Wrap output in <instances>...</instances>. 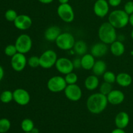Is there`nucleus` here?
Listing matches in <instances>:
<instances>
[{
	"label": "nucleus",
	"instance_id": "18",
	"mask_svg": "<svg viewBox=\"0 0 133 133\" xmlns=\"http://www.w3.org/2000/svg\"><path fill=\"white\" fill-rule=\"evenodd\" d=\"M114 122H115V125L117 128L124 129L128 126L129 123V116L126 112H119L116 116Z\"/></svg>",
	"mask_w": 133,
	"mask_h": 133
},
{
	"label": "nucleus",
	"instance_id": "20",
	"mask_svg": "<svg viewBox=\"0 0 133 133\" xmlns=\"http://www.w3.org/2000/svg\"><path fill=\"white\" fill-rule=\"evenodd\" d=\"M84 87L90 91H93L97 89L99 85V80L98 77L95 75H90L87 77L84 80Z\"/></svg>",
	"mask_w": 133,
	"mask_h": 133
},
{
	"label": "nucleus",
	"instance_id": "15",
	"mask_svg": "<svg viewBox=\"0 0 133 133\" xmlns=\"http://www.w3.org/2000/svg\"><path fill=\"white\" fill-rule=\"evenodd\" d=\"M108 102L112 105H118L122 104L125 100V94L119 90H112L107 96Z\"/></svg>",
	"mask_w": 133,
	"mask_h": 133
},
{
	"label": "nucleus",
	"instance_id": "23",
	"mask_svg": "<svg viewBox=\"0 0 133 133\" xmlns=\"http://www.w3.org/2000/svg\"><path fill=\"white\" fill-rule=\"evenodd\" d=\"M92 73L96 76H103L107 71V64L102 60L96 61L92 69Z\"/></svg>",
	"mask_w": 133,
	"mask_h": 133
},
{
	"label": "nucleus",
	"instance_id": "43",
	"mask_svg": "<svg viewBox=\"0 0 133 133\" xmlns=\"http://www.w3.org/2000/svg\"><path fill=\"white\" fill-rule=\"evenodd\" d=\"M131 38H132V39L133 40V29L132 30V31H131Z\"/></svg>",
	"mask_w": 133,
	"mask_h": 133
},
{
	"label": "nucleus",
	"instance_id": "17",
	"mask_svg": "<svg viewBox=\"0 0 133 133\" xmlns=\"http://www.w3.org/2000/svg\"><path fill=\"white\" fill-rule=\"evenodd\" d=\"M61 33L62 31L59 27L56 25L50 26L44 32V38L48 42H55Z\"/></svg>",
	"mask_w": 133,
	"mask_h": 133
},
{
	"label": "nucleus",
	"instance_id": "10",
	"mask_svg": "<svg viewBox=\"0 0 133 133\" xmlns=\"http://www.w3.org/2000/svg\"><path fill=\"white\" fill-rule=\"evenodd\" d=\"M55 66L56 70L62 75H66L69 73L72 72L74 70L72 61L66 57L58 58Z\"/></svg>",
	"mask_w": 133,
	"mask_h": 133
},
{
	"label": "nucleus",
	"instance_id": "42",
	"mask_svg": "<svg viewBox=\"0 0 133 133\" xmlns=\"http://www.w3.org/2000/svg\"><path fill=\"white\" fill-rule=\"evenodd\" d=\"M31 132L32 133H39V130L37 128H35V127H34V129L32 130Z\"/></svg>",
	"mask_w": 133,
	"mask_h": 133
},
{
	"label": "nucleus",
	"instance_id": "6",
	"mask_svg": "<svg viewBox=\"0 0 133 133\" xmlns=\"http://www.w3.org/2000/svg\"><path fill=\"white\" fill-rule=\"evenodd\" d=\"M39 58L40 66L44 69H49L54 66L58 59L57 53L52 49H48L43 52Z\"/></svg>",
	"mask_w": 133,
	"mask_h": 133
},
{
	"label": "nucleus",
	"instance_id": "26",
	"mask_svg": "<svg viewBox=\"0 0 133 133\" xmlns=\"http://www.w3.org/2000/svg\"><path fill=\"white\" fill-rule=\"evenodd\" d=\"M13 100V92L10 90H5L0 95V101L3 103L7 104Z\"/></svg>",
	"mask_w": 133,
	"mask_h": 133
},
{
	"label": "nucleus",
	"instance_id": "31",
	"mask_svg": "<svg viewBox=\"0 0 133 133\" xmlns=\"http://www.w3.org/2000/svg\"><path fill=\"white\" fill-rule=\"evenodd\" d=\"M18 16L16 11H15L13 9H9L5 13V18L8 22H14Z\"/></svg>",
	"mask_w": 133,
	"mask_h": 133
},
{
	"label": "nucleus",
	"instance_id": "35",
	"mask_svg": "<svg viewBox=\"0 0 133 133\" xmlns=\"http://www.w3.org/2000/svg\"><path fill=\"white\" fill-rule=\"evenodd\" d=\"M74 69H79L81 68V60L80 58H75L72 61Z\"/></svg>",
	"mask_w": 133,
	"mask_h": 133
},
{
	"label": "nucleus",
	"instance_id": "39",
	"mask_svg": "<svg viewBox=\"0 0 133 133\" xmlns=\"http://www.w3.org/2000/svg\"><path fill=\"white\" fill-rule=\"evenodd\" d=\"M4 77V70L1 66H0V81L3 79Z\"/></svg>",
	"mask_w": 133,
	"mask_h": 133
},
{
	"label": "nucleus",
	"instance_id": "34",
	"mask_svg": "<svg viewBox=\"0 0 133 133\" xmlns=\"http://www.w3.org/2000/svg\"><path fill=\"white\" fill-rule=\"evenodd\" d=\"M124 11L129 15H131L133 13V1H127L124 5Z\"/></svg>",
	"mask_w": 133,
	"mask_h": 133
},
{
	"label": "nucleus",
	"instance_id": "32",
	"mask_svg": "<svg viewBox=\"0 0 133 133\" xmlns=\"http://www.w3.org/2000/svg\"><path fill=\"white\" fill-rule=\"evenodd\" d=\"M27 64L32 68H36L40 66V58L37 56H32L27 60Z\"/></svg>",
	"mask_w": 133,
	"mask_h": 133
},
{
	"label": "nucleus",
	"instance_id": "12",
	"mask_svg": "<svg viewBox=\"0 0 133 133\" xmlns=\"http://www.w3.org/2000/svg\"><path fill=\"white\" fill-rule=\"evenodd\" d=\"M13 100L20 106H25L31 101V96L26 90L17 88L13 92Z\"/></svg>",
	"mask_w": 133,
	"mask_h": 133
},
{
	"label": "nucleus",
	"instance_id": "28",
	"mask_svg": "<svg viewBox=\"0 0 133 133\" xmlns=\"http://www.w3.org/2000/svg\"><path fill=\"white\" fill-rule=\"evenodd\" d=\"M103 79L105 82L110 83L112 84L113 83H116V75H115L114 72L111 71H106L105 74L103 75Z\"/></svg>",
	"mask_w": 133,
	"mask_h": 133
},
{
	"label": "nucleus",
	"instance_id": "27",
	"mask_svg": "<svg viewBox=\"0 0 133 133\" xmlns=\"http://www.w3.org/2000/svg\"><path fill=\"white\" fill-rule=\"evenodd\" d=\"M11 127V123L7 118L0 119V133H6Z\"/></svg>",
	"mask_w": 133,
	"mask_h": 133
},
{
	"label": "nucleus",
	"instance_id": "19",
	"mask_svg": "<svg viewBox=\"0 0 133 133\" xmlns=\"http://www.w3.org/2000/svg\"><path fill=\"white\" fill-rule=\"evenodd\" d=\"M110 45V52L115 57H120L125 53V48L122 42L116 40Z\"/></svg>",
	"mask_w": 133,
	"mask_h": 133
},
{
	"label": "nucleus",
	"instance_id": "3",
	"mask_svg": "<svg viewBox=\"0 0 133 133\" xmlns=\"http://www.w3.org/2000/svg\"><path fill=\"white\" fill-rule=\"evenodd\" d=\"M108 22L116 29H122L129 23V15L124 10L117 9L112 11L109 15Z\"/></svg>",
	"mask_w": 133,
	"mask_h": 133
},
{
	"label": "nucleus",
	"instance_id": "1",
	"mask_svg": "<svg viewBox=\"0 0 133 133\" xmlns=\"http://www.w3.org/2000/svg\"><path fill=\"white\" fill-rule=\"evenodd\" d=\"M109 102L107 96L98 92L90 95L87 100V108L94 114H99L106 109Z\"/></svg>",
	"mask_w": 133,
	"mask_h": 133
},
{
	"label": "nucleus",
	"instance_id": "8",
	"mask_svg": "<svg viewBox=\"0 0 133 133\" xmlns=\"http://www.w3.org/2000/svg\"><path fill=\"white\" fill-rule=\"evenodd\" d=\"M57 13L61 19L66 23H71L75 18L74 9L69 3L60 4L57 9Z\"/></svg>",
	"mask_w": 133,
	"mask_h": 133
},
{
	"label": "nucleus",
	"instance_id": "11",
	"mask_svg": "<svg viewBox=\"0 0 133 133\" xmlns=\"http://www.w3.org/2000/svg\"><path fill=\"white\" fill-rule=\"evenodd\" d=\"M11 67L13 70L18 72L23 71L27 64V59L25 54L17 53L11 57L10 61Z\"/></svg>",
	"mask_w": 133,
	"mask_h": 133
},
{
	"label": "nucleus",
	"instance_id": "24",
	"mask_svg": "<svg viewBox=\"0 0 133 133\" xmlns=\"http://www.w3.org/2000/svg\"><path fill=\"white\" fill-rule=\"evenodd\" d=\"M74 51L77 55L83 56L87 53L88 51V46H87V43L83 40H78L75 41V44L74 46Z\"/></svg>",
	"mask_w": 133,
	"mask_h": 133
},
{
	"label": "nucleus",
	"instance_id": "7",
	"mask_svg": "<svg viewBox=\"0 0 133 133\" xmlns=\"http://www.w3.org/2000/svg\"><path fill=\"white\" fill-rule=\"evenodd\" d=\"M67 85L64 77L60 75L51 77L47 83L48 89L53 93H59L62 92L64 90Z\"/></svg>",
	"mask_w": 133,
	"mask_h": 133
},
{
	"label": "nucleus",
	"instance_id": "16",
	"mask_svg": "<svg viewBox=\"0 0 133 133\" xmlns=\"http://www.w3.org/2000/svg\"><path fill=\"white\" fill-rule=\"evenodd\" d=\"M108 50L109 49L107 44L101 42L92 45L90 49V53L95 58H101L107 53Z\"/></svg>",
	"mask_w": 133,
	"mask_h": 133
},
{
	"label": "nucleus",
	"instance_id": "38",
	"mask_svg": "<svg viewBox=\"0 0 133 133\" xmlns=\"http://www.w3.org/2000/svg\"><path fill=\"white\" fill-rule=\"evenodd\" d=\"M38 1L42 4H49L51 3L54 0H38Z\"/></svg>",
	"mask_w": 133,
	"mask_h": 133
},
{
	"label": "nucleus",
	"instance_id": "33",
	"mask_svg": "<svg viewBox=\"0 0 133 133\" xmlns=\"http://www.w3.org/2000/svg\"><path fill=\"white\" fill-rule=\"evenodd\" d=\"M5 54L8 57H12V56H14V55L18 53V51H17L15 45H13V44H9V45H6L5 48Z\"/></svg>",
	"mask_w": 133,
	"mask_h": 133
},
{
	"label": "nucleus",
	"instance_id": "37",
	"mask_svg": "<svg viewBox=\"0 0 133 133\" xmlns=\"http://www.w3.org/2000/svg\"><path fill=\"white\" fill-rule=\"evenodd\" d=\"M111 133H126V132H125V131H124V129L116 128V129H115L113 130V131L111 132Z\"/></svg>",
	"mask_w": 133,
	"mask_h": 133
},
{
	"label": "nucleus",
	"instance_id": "44",
	"mask_svg": "<svg viewBox=\"0 0 133 133\" xmlns=\"http://www.w3.org/2000/svg\"><path fill=\"white\" fill-rule=\"evenodd\" d=\"M24 133H32L31 132H24Z\"/></svg>",
	"mask_w": 133,
	"mask_h": 133
},
{
	"label": "nucleus",
	"instance_id": "45",
	"mask_svg": "<svg viewBox=\"0 0 133 133\" xmlns=\"http://www.w3.org/2000/svg\"><path fill=\"white\" fill-rule=\"evenodd\" d=\"M90 1H92V0H90Z\"/></svg>",
	"mask_w": 133,
	"mask_h": 133
},
{
	"label": "nucleus",
	"instance_id": "36",
	"mask_svg": "<svg viewBox=\"0 0 133 133\" xmlns=\"http://www.w3.org/2000/svg\"><path fill=\"white\" fill-rule=\"evenodd\" d=\"M122 1V0H108L109 5L112 7H116V6H119Z\"/></svg>",
	"mask_w": 133,
	"mask_h": 133
},
{
	"label": "nucleus",
	"instance_id": "29",
	"mask_svg": "<svg viewBox=\"0 0 133 133\" xmlns=\"http://www.w3.org/2000/svg\"><path fill=\"white\" fill-rule=\"evenodd\" d=\"M112 84L104 81L101 84L99 87V92L107 96L112 90Z\"/></svg>",
	"mask_w": 133,
	"mask_h": 133
},
{
	"label": "nucleus",
	"instance_id": "2",
	"mask_svg": "<svg viewBox=\"0 0 133 133\" xmlns=\"http://www.w3.org/2000/svg\"><path fill=\"white\" fill-rule=\"evenodd\" d=\"M116 29L109 22H105L100 25L98 29V37L101 42L111 44L117 40Z\"/></svg>",
	"mask_w": 133,
	"mask_h": 133
},
{
	"label": "nucleus",
	"instance_id": "22",
	"mask_svg": "<svg viewBox=\"0 0 133 133\" xmlns=\"http://www.w3.org/2000/svg\"><path fill=\"white\" fill-rule=\"evenodd\" d=\"M81 68L85 70H92L96 60L95 57L91 53H86L82 56L81 58Z\"/></svg>",
	"mask_w": 133,
	"mask_h": 133
},
{
	"label": "nucleus",
	"instance_id": "30",
	"mask_svg": "<svg viewBox=\"0 0 133 133\" xmlns=\"http://www.w3.org/2000/svg\"><path fill=\"white\" fill-rule=\"evenodd\" d=\"M65 81L67 84H76L78 81V76L75 73L70 72L65 75Z\"/></svg>",
	"mask_w": 133,
	"mask_h": 133
},
{
	"label": "nucleus",
	"instance_id": "40",
	"mask_svg": "<svg viewBox=\"0 0 133 133\" xmlns=\"http://www.w3.org/2000/svg\"><path fill=\"white\" fill-rule=\"evenodd\" d=\"M129 23L132 27H133V13L129 15Z\"/></svg>",
	"mask_w": 133,
	"mask_h": 133
},
{
	"label": "nucleus",
	"instance_id": "4",
	"mask_svg": "<svg viewBox=\"0 0 133 133\" xmlns=\"http://www.w3.org/2000/svg\"><path fill=\"white\" fill-rule=\"evenodd\" d=\"M75 43L74 35L70 32H62L55 40L57 48L63 51H68L73 49Z\"/></svg>",
	"mask_w": 133,
	"mask_h": 133
},
{
	"label": "nucleus",
	"instance_id": "41",
	"mask_svg": "<svg viewBox=\"0 0 133 133\" xmlns=\"http://www.w3.org/2000/svg\"><path fill=\"white\" fill-rule=\"evenodd\" d=\"M58 1L61 4H64V3H68L70 0H58Z\"/></svg>",
	"mask_w": 133,
	"mask_h": 133
},
{
	"label": "nucleus",
	"instance_id": "9",
	"mask_svg": "<svg viewBox=\"0 0 133 133\" xmlns=\"http://www.w3.org/2000/svg\"><path fill=\"white\" fill-rule=\"evenodd\" d=\"M64 92L66 98L74 102L79 101L83 96L81 88L77 84H68Z\"/></svg>",
	"mask_w": 133,
	"mask_h": 133
},
{
	"label": "nucleus",
	"instance_id": "14",
	"mask_svg": "<svg viewBox=\"0 0 133 133\" xmlns=\"http://www.w3.org/2000/svg\"><path fill=\"white\" fill-rule=\"evenodd\" d=\"M32 20L31 17L26 14H19L14 20V25L15 27L21 31L29 29L32 26Z\"/></svg>",
	"mask_w": 133,
	"mask_h": 133
},
{
	"label": "nucleus",
	"instance_id": "25",
	"mask_svg": "<svg viewBox=\"0 0 133 133\" xmlns=\"http://www.w3.org/2000/svg\"><path fill=\"white\" fill-rule=\"evenodd\" d=\"M34 127H35L34 122L29 118H25L23 119L21 123V128L24 132H31Z\"/></svg>",
	"mask_w": 133,
	"mask_h": 133
},
{
	"label": "nucleus",
	"instance_id": "13",
	"mask_svg": "<svg viewBox=\"0 0 133 133\" xmlns=\"http://www.w3.org/2000/svg\"><path fill=\"white\" fill-rule=\"evenodd\" d=\"M109 6L110 5L107 0H96L94 5V12L99 18H105L109 14Z\"/></svg>",
	"mask_w": 133,
	"mask_h": 133
},
{
	"label": "nucleus",
	"instance_id": "5",
	"mask_svg": "<svg viewBox=\"0 0 133 133\" xmlns=\"http://www.w3.org/2000/svg\"><path fill=\"white\" fill-rule=\"evenodd\" d=\"M14 45L18 53L26 54L32 49V40L29 35L22 34L16 38Z\"/></svg>",
	"mask_w": 133,
	"mask_h": 133
},
{
	"label": "nucleus",
	"instance_id": "21",
	"mask_svg": "<svg viewBox=\"0 0 133 133\" xmlns=\"http://www.w3.org/2000/svg\"><path fill=\"white\" fill-rule=\"evenodd\" d=\"M132 77L127 73L122 72L116 75V83L122 87H129L132 84Z\"/></svg>",
	"mask_w": 133,
	"mask_h": 133
}]
</instances>
